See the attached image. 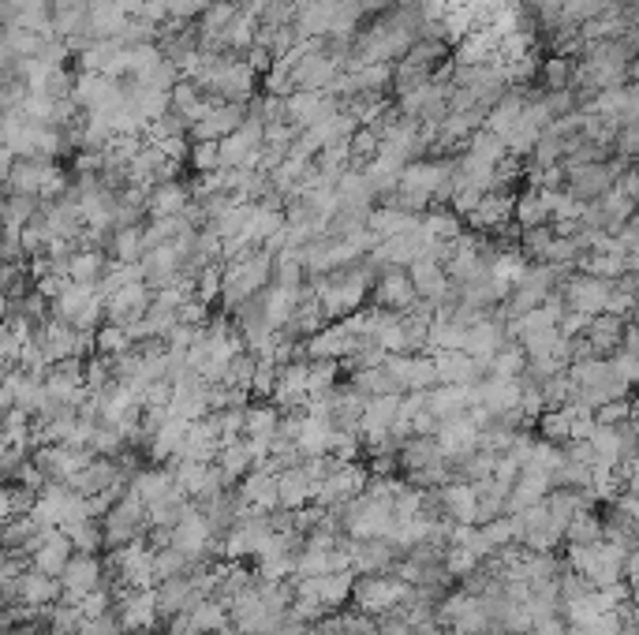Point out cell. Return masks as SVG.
<instances>
[{
	"label": "cell",
	"mask_w": 639,
	"mask_h": 635,
	"mask_svg": "<svg viewBox=\"0 0 639 635\" xmlns=\"http://www.w3.org/2000/svg\"><path fill=\"white\" fill-rule=\"evenodd\" d=\"M568 568H576L595 587H610L628 576V550L610 538H602L595 546H568Z\"/></svg>",
	"instance_id": "1"
},
{
	"label": "cell",
	"mask_w": 639,
	"mask_h": 635,
	"mask_svg": "<svg viewBox=\"0 0 639 635\" xmlns=\"http://www.w3.org/2000/svg\"><path fill=\"white\" fill-rule=\"evenodd\" d=\"M408 591H412V583H404V579L393 572H378V576H363L355 579V606H359V613H370V617H385V613H393V609H400V602L408 598Z\"/></svg>",
	"instance_id": "2"
},
{
	"label": "cell",
	"mask_w": 639,
	"mask_h": 635,
	"mask_svg": "<svg viewBox=\"0 0 639 635\" xmlns=\"http://www.w3.org/2000/svg\"><path fill=\"white\" fill-rule=\"evenodd\" d=\"M613 284L606 277H595V273H576V277H565V307L568 311H580V314H598L610 311V299H613Z\"/></svg>",
	"instance_id": "3"
},
{
	"label": "cell",
	"mask_w": 639,
	"mask_h": 635,
	"mask_svg": "<svg viewBox=\"0 0 639 635\" xmlns=\"http://www.w3.org/2000/svg\"><path fill=\"white\" fill-rule=\"evenodd\" d=\"M60 587H64V602H83L86 594L101 591L109 583H105V568L94 553H75L68 568L60 572Z\"/></svg>",
	"instance_id": "4"
},
{
	"label": "cell",
	"mask_w": 639,
	"mask_h": 635,
	"mask_svg": "<svg viewBox=\"0 0 639 635\" xmlns=\"http://www.w3.org/2000/svg\"><path fill=\"white\" fill-rule=\"evenodd\" d=\"M75 542H71L68 531H60V527H49L42 538H38V546L30 550V568H38L45 576H57L68 568V561L75 557Z\"/></svg>",
	"instance_id": "5"
},
{
	"label": "cell",
	"mask_w": 639,
	"mask_h": 635,
	"mask_svg": "<svg viewBox=\"0 0 639 635\" xmlns=\"http://www.w3.org/2000/svg\"><path fill=\"white\" fill-rule=\"evenodd\" d=\"M415 303H419V292H415L412 284V273L408 269H385L378 284H374V307H382V311H412Z\"/></svg>",
	"instance_id": "6"
},
{
	"label": "cell",
	"mask_w": 639,
	"mask_h": 635,
	"mask_svg": "<svg viewBox=\"0 0 639 635\" xmlns=\"http://www.w3.org/2000/svg\"><path fill=\"white\" fill-rule=\"evenodd\" d=\"M438 363V381L441 385H479V381L490 378V359H475L468 352H438L434 355Z\"/></svg>",
	"instance_id": "7"
},
{
	"label": "cell",
	"mask_w": 639,
	"mask_h": 635,
	"mask_svg": "<svg viewBox=\"0 0 639 635\" xmlns=\"http://www.w3.org/2000/svg\"><path fill=\"white\" fill-rule=\"evenodd\" d=\"M206 594L199 591V583H195V572H184V576H172V579H161L157 583V613L161 617H180L184 609L199 606Z\"/></svg>",
	"instance_id": "8"
},
{
	"label": "cell",
	"mask_w": 639,
	"mask_h": 635,
	"mask_svg": "<svg viewBox=\"0 0 639 635\" xmlns=\"http://www.w3.org/2000/svg\"><path fill=\"white\" fill-rule=\"evenodd\" d=\"M385 367L397 374L400 385H404L408 393H426V389L441 385L434 355H389V359H385Z\"/></svg>",
	"instance_id": "9"
},
{
	"label": "cell",
	"mask_w": 639,
	"mask_h": 635,
	"mask_svg": "<svg viewBox=\"0 0 639 635\" xmlns=\"http://www.w3.org/2000/svg\"><path fill=\"white\" fill-rule=\"evenodd\" d=\"M116 617L124 624V632H146L154 628L157 613V587L154 591H124L116 594Z\"/></svg>",
	"instance_id": "10"
},
{
	"label": "cell",
	"mask_w": 639,
	"mask_h": 635,
	"mask_svg": "<svg viewBox=\"0 0 639 635\" xmlns=\"http://www.w3.org/2000/svg\"><path fill=\"white\" fill-rule=\"evenodd\" d=\"M247 116H251V109H243L236 101H221L210 116H202L199 124L191 127V135L199 142H221L228 139L232 131H240V127L247 124Z\"/></svg>",
	"instance_id": "11"
},
{
	"label": "cell",
	"mask_w": 639,
	"mask_h": 635,
	"mask_svg": "<svg viewBox=\"0 0 639 635\" xmlns=\"http://www.w3.org/2000/svg\"><path fill=\"white\" fill-rule=\"evenodd\" d=\"M400 404H404V396H370L367 411H363V426H359V434L367 438V445L389 438L397 430Z\"/></svg>",
	"instance_id": "12"
},
{
	"label": "cell",
	"mask_w": 639,
	"mask_h": 635,
	"mask_svg": "<svg viewBox=\"0 0 639 635\" xmlns=\"http://www.w3.org/2000/svg\"><path fill=\"white\" fill-rule=\"evenodd\" d=\"M438 494L445 516L453 523H479V490L471 482H445Z\"/></svg>",
	"instance_id": "13"
},
{
	"label": "cell",
	"mask_w": 639,
	"mask_h": 635,
	"mask_svg": "<svg viewBox=\"0 0 639 635\" xmlns=\"http://www.w3.org/2000/svg\"><path fill=\"white\" fill-rule=\"evenodd\" d=\"M341 0H299L296 4V30L303 38H329L333 15Z\"/></svg>",
	"instance_id": "14"
},
{
	"label": "cell",
	"mask_w": 639,
	"mask_h": 635,
	"mask_svg": "<svg viewBox=\"0 0 639 635\" xmlns=\"http://www.w3.org/2000/svg\"><path fill=\"white\" fill-rule=\"evenodd\" d=\"M240 497H243V505L247 508L273 512V508H281V482H277V475L255 467V471L240 482Z\"/></svg>",
	"instance_id": "15"
},
{
	"label": "cell",
	"mask_w": 639,
	"mask_h": 635,
	"mask_svg": "<svg viewBox=\"0 0 639 635\" xmlns=\"http://www.w3.org/2000/svg\"><path fill=\"white\" fill-rule=\"evenodd\" d=\"M505 344H509V329H505V322H494V318L471 325L464 333V352L475 355V359H494Z\"/></svg>",
	"instance_id": "16"
},
{
	"label": "cell",
	"mask_w": 639,
	"mask_h": 635,
	"mask_svg": "<svg viewBox=\"0 0 639 635\" xmlns=\"http://www.w3.org/2000/svg\"><path fill=\"white\" fill-rule=\"evenodd\" d=\"M527 105H531V101H527L520 90H512V94H501L494 109L486 113V131H490V135H497V139L509 142V135L516 131V124L524 120Z\"/></svg>",
	"instance_id": "17"
},
{
	"label": "cell",
	"mask_w": 639,
	"mask_h": 635,
	"mask_svg": "<svg viewBox=\"0 0 639 635\" xmlns=\"http://www.w3.org/2000/svg\"><path fill=\"white\" fill-rule=\"evenodd\" d=\"M625 333L628 325L621 314H598L595 322L587 325V344H591V352L595 355H606V352H621V344H625Z\"/></svg>",
	"instance_id": "18"
},
{
	"label": "cell",
	"mask_w": 639,
	"mask_h": 635,
	"mask_svg": "<svg viewBox=\"0 0 639 635\" xmlns=\"http://www.w3.org/2000/svg\"><path fill=\"white\" fill-rule=\"evenodd\" d=\"M53 30L64 42L90 34V4L86 0H57L53 4Z\"/></svg>",
	"instance_id": "19"
},
{
	"label": "cell",
	"mask_w": 639,
	"mask_h": 635,
	"mask_svg": "<svg viewBox=\"0 0 639 635\" xmlns=\"http://www.w3.org/2000/svg\"><path fill=\"white\" fill-rule=\"evenodd\" d=\"M277 482H281V508L299 512L318 497V482L307 475V467H288L284 475H277Z\"/></svg>",
	"instance_id": "20"
},
{
	"label": "cell",
	"mask_w": 639,
	"mask_h": 635,
	"mask_svg": "<svg viewBox=\"0 0 639 635\" xmlns=\"http://www.w3.org/2000/svg\"><path fill=\"white\" fill-rule=\"evenodd\" d=\"M374 184H370L367 172H355L348 169L341 176V184H337V198H341V210H352V213H370V202H374Z\"/></svg>",
	"instance_id": "21"
},
{
	"label": "cell",
	"mask_w": 639,
	"mask_h": 635,
	"mask_svg": "<svg viewBox=\"0 0 639 635\" xmlns=\"http://www.w3.org/2000/svg\"><path fill=\"white\" fill-rule=\"evenodd\" d=\"M217 467L225 471L228 486H236V482L247 479V475L258 467V456H255V449H251V441L240 438V441H232V445H225L221 456H217Z\"/></svg>",
	"instance_id": "22"
},
{
	"label": "cell",
	"mask_w": 639,
	"mask_h": 635,
	"mask_svg": "<svg viewBox=\"0 0 639 635\" xmlns=\"http://www.w3.org/2000/svg\"><path fill=\"white\" fill-rule=\"evenodd\" d=\"M352 385L359 389L363 396H408V389L400 385V378L393 370L385 367H367V370H355L352 374Z\"/></svg>",
	"instance_id": "23"
},
{
	"label": "cell",
	"mask_w": 639,
	"mask_h": 635,
	"mask_svg": "<svg viewBox=\"0 0 639 635\" xmlns=\"http://www.w3.org/2000/svg\"><path fill=\"white\" fill-rule=\"evenodd\" d=\"M187 206H191V195L176 180L157 184L150 191V217H180V213H187Z\"/></svg>",
	"instance_id": "24"
},
{
	"label": "cell",
	"mask_w": 639,
	"mask_h": 635,
	"mask_svg": "<svg viewBox=\"0 0 639 635\" xmlns=\"http://www.w3.org/2000/svg\"><path fill=\"white\" fill-rule=\"evenodd\" d=\"M109 273V258L105 251H75L68 262V277L75 284H101Z\"/></svg>",
	"instance_id": "25"
},
{
	"label": "cell",
	"mask_w": 639,
	"mask_h": 635,
	"mask_svg": "<svg viewBox=\"0 0 639 635\" xmlns=\"http://www.w3.org/2000/svg\"><path fill=\"white\" fill-rule=\"evenodd\" d=\"M516 217H520V225L524 228H539L546 225L550 217H554V191H531V195H524L520 202H516Z\"/></svg>",
	"instance_id": "26"
},
{
	"label": "cell",
	"mask_w": 639,
	"mask_h": 635,
	"mask_svg": "<svg viewBox=\"0 0 639 635\" xmlns=\"http://www.w3.org/2000/svg\"><path fill=\"white\" fill-rule=\"evenodd\" d=\"M509 213H512V198L490 191V195H483V202H479V206L468 213V225H475V228H501L505 221H509Z\"/></svg>",
	"instance_id": "27"
},
{
	"label": "cell",
	"mask_w": 639,
	"mask_h": 635,
	"mask_svg": "<svg viewBox=\"0 0 639 635\" xmlns=\"http://www.w3.org/2000/svg\"><path fill=\"white\" fill-rule=\"evenodd\" d=\"M109 254L116 262H142L146 258V228H116L113 240H109Z\"/></svg>",
	"instance_id": "28"
},
{
	"label": "cell",
	"mask_w": 639,
	"mask_h": 635,
	"mask_svg": "<svg viewBox=\"0 0 639 635\" xmlns=\"http://www.w3.org/2000/svg\"><path fill=\"white\" fill-rule=\"evenodd\" d=\"M277 426H281V415H277V408H273V404H255V408L243 411V438L273 441Z\"/></svg>",
	"instance_id": "29"
},
{
	"label": "cell",
	"mask_w": 639,
	"mask_h": 635,
	"mask_svg": "<svg viewBox=\"0 0 639 635\" xmlns=\"http://www.w3.org/2000/svg\"><path fill=\"white\" fill-rule=\"evenodd\" d=\"M568 546H595V542H602L606 538V520H598L595 512L587 508V512H580L576 520L568 523Z\"/></svg>",
	"instance_id": "30"
},
{
	"label": "cell",
	"mask_w": 639,
	"mask_h": 635,
	"mask_svg": "<svg viewBox=\"0 0 639 635\" xmlns=\"http://www.w3.org/2000/svg\"><path fill=\"white\" fill-rule=\"evenodd\" d=\"M94 344H98L101 355H113V359H120V355H131L139 344H135V337H131V329H124V325H101L98 333H94Z\"/></svg>",
	"instance_id": "31"
},
{
	"label": "cell",
	"mask_w": 639,
	"mask_h": 635,
	"mask_svg": "<svg viewBox=\"0 0 639 635\" xmlns=\"http://www.w3.org/2000/svg\"><path fill=\"white\" fill-rule=\"evenodd\" d=\"M337 374H341V359H311V400L314 396H326L337 389Z\"/></svg>",
	"instance_id": "32"
},
{
	"label": "cell",
	"mask_w": 639,
	"mask_h": 635,
	"mask_svg": "<svg viewBox=\"0 0 639 635\" xmlns=\"http://www.w3.org/2000/svg\"><path fill=\"white\" fill-rule=\"evenodd\" d=\"M255 374H258V355L243 348V352L225 367V381H221V385H240V389H251V385H255Z\"/></svg>",
	"instance_id": "33"
},
{
	"label": "cell",
	"mask_w": 639,
	"mask_h": 635,
	"mask_svg": "<svg viewBox=\"0 0 639 635\" xmlns=\"http://www.w3.org/2000/svg\"><path fill=\"white\" fill-rule=\"evenodd\" d=\"M595 419L602 426H625L632 423V404H628V400H610V404H602V408L595 411Z\"/></svg>",
	"instance_id": "34"
},
{
	"label": "cell",
	"mask_w": 639,
	"mask_h": 635,
	"mask_svg": "<svg viewBox=\"0 0 639 635\" xmlns=\"http://www.w3.org/2000/svg\"><path fill=\"white\" fill-rule=\"evenodd\" d=\"M546 79H550V90H568V83H572V79H568L565 60H550V64H546Z\"/></svg>",
	"instance_id": "35"
},
{
	"label": "cell",
	"mask_w": 639,
	"mask_h": 635,
	"mask_svg": "<svg viewBox=\"0 0 639 635\" xmlns=\"http://www.w3.org/2000/svg\"><path fill=\"white\" fill-rule=\"evenodd\" d=\"M617 191H621L628 202H639V169L625 172V176H617Z\"/></svg>",
	"instance_id": "36"
},
{
	"label": "cell",
	"mask_w": 639,
	"mask_h": 635,
	"mask_svg": "<svg viewBox=\"0 0 639 635\" xmlns=\"http://www.w3.org/2000/svg\"><path fill=\"white\" fill-rule=\"evenodd\" d=\"M8 4H15L19 12H30V8H45L49 0H8Z\"/></svg>",
	"instance_id": "37"
},
{
	"label": "cell",
	"mask_w": 639,
	"mask_h": 635,
	"mask_svg": "<svg viewBox=\"0 0 639 635\" xmlns=\"http://www.w3.org/2000/svg\"><path fill=\"white\" fill-rule=\"evenodd\" d=\"M632 419H636V423H639V400H636V404H632Z\"/></svg>",
	"instance_id": "38"
},
{
	"label": "cell",
	"mask_w": 639,
	"mask_h": 635,
	"mask_svg": "<svg viewBox=\"0 0 639 635\" xmlns=\"http://www.w3.org/2000/svg\"><path fill=\"white\" fill-rule=\"evenodd\" d=\"M636 124H639V120H636Z\"/></svg>",
	"instance_id": "39"
}]
</instances>
